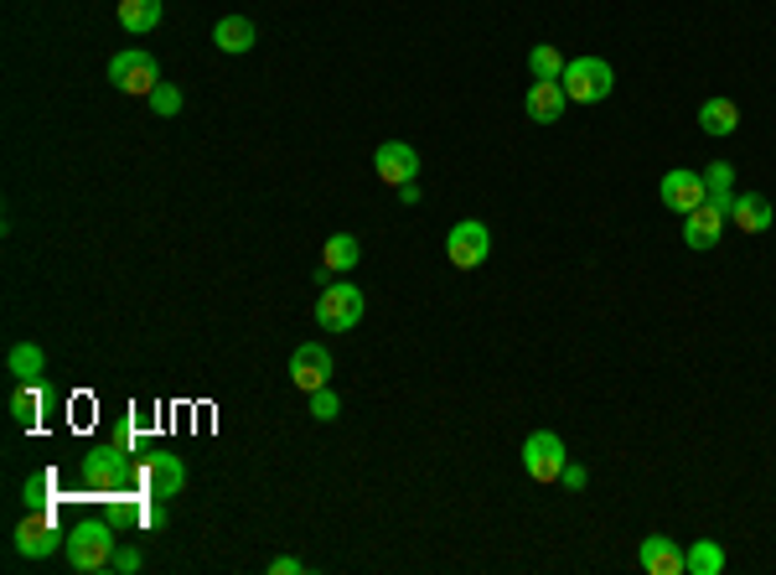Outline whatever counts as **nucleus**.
I'll return each instance as SVG.
<instances>
[{"instance_id":"f257e3e1","label":"nucleus","mask_w":776,"mask_h":575,"mask_svg":"<svg viewBox=\"0 0 776 575\" xmlns=\"http://www.w3.org/2000/svg\"><path fill=\"white\" fill-rule=\"evenodd\" d=\"M115 549H120V539H115V518H83V524H73L62 555H68V565H73L78 575H99V571L115 565Z\"/></svg>"},{"instance_id":"f03ea898","label":"nucleus","mask_w":776,"mask_h":575,"mask_svg":"<svg viewBox=\"0 0 776 575\" xmlns=\"http://www.w3.org/2000/svg\"><path fill=\"white\" fill-rule=\"evenodd\" d=\"M559 83H565L569 105H600V99H611L616 89V73L606 58H569L565 73H559Z\"/></svg>"},{"instance_id":"7ed1b4c3","label":"nucleus","mask_w":776,"mask_h":575,"mask_svg":"<svg viewBox=\"0 0 776 575\" xmlns=\"http://www.w3.org/2000/svg\"><path fill=\"white\" fill-rule=\"evenodd\" d=\"M362 286L352 280H331L321 286V301H316V321H321V333H352L362 321Z\"/></svg>"},{"instance_id":"20e7f679","label":"nucleus","mask_w":776,"mask_h":575,"mask_svg":"<svg viewBox=\"0 0 776 575\" xmlns=\"http://www.w3.org/2000/svg\"><path fill=\"white\" fill-rule=\"evenodd\" d=\"M125 483H130V452H120L115 440L83 456V487L89 493H125Z\"/></svg>"},{"instance_id":"39448f33","label":"nucleus","mask_w":776,"mask_h":575,"mask_svg":"<svg viewBox=\"0 0 776 575\" xmlns=\"http://www.w3.org/2000/svg\"><path fill=\"white\" fill-rule=\"evenodd\" d=\"M565 467H569V452L554 430H534V436L523 440V472H528L534 483H559Z\"/></svg>"},{"instance_id":"423d86ee","label":"nucleus","mask_w":776,"mask_h":575,"mask_svg":"<svg viewBox=\"0 0 776 575\" xmlns=\"http://www.w3.org/2000/svg\"><path fill=\"white\" fill-rule=\"evenodd\" d=\"M487 255H493V228L481 218H461L446 234V259L456 270H477V265H487Z\"/></svg>"},{"instance_id":"0eeeda50","label":"nucleus","mask_w":776,"mask_h":575,"mask_svg":"<svg viewBox=\"0 0 776 575\" xmlns=\"http://www.w3.org/2000/svg\"><path fill=\"white\" fill-rule=\"evenodd\" d=\"M109 83L120 93H150L161 83V68H156V58H150L146 47H125V52L109 58Z\"/></svg>"},{"instance_id":"6e6552de","label":"nucleus","mask_w":776,"mask_h":575,"mask_svg":"<svg viewBox=\"0 0 776 575\" xmlns=\"http://www.w3.org/2000/svg\"><path fill=\"white\" fill-rule=\"evenodd\" d=\"M62 545H68V539H62L58 524L47 514H27L16 524V555H21V561H47V555H58Z\"/></svg>"},{"instance_id":"1a4fd4ad","label":"nucleus","mask_w":776,"mask_h":575,"mask_svg":"<svg viewBox=\"0 0 776 575\" xmlns=\"http://www.w3.org/2000/svg\"><path fill=\"white\" fill-rule=\"evenodd\" d=\"M140 483H146V498H177L181 487H187V462H181V456H171V452L146 456Z\"/></svg>"},{"instance_id":"9d476101","label":"nucleus","mask_w":776,"mask_h":575,"mask_svg":"<svg viewBox=\"0 0 776 575\" xmlns=\"http://www.w3.org/2000/svg\"><path fill=\"white\" fill-rule=\"evenodd\" d=\"M657 197H663V208L673 212H694L709 202V187H704V171H668L663 182H657Z\"/></svg>"},{"instance_id":"9b49d317","label":"nucleus","mask_w":776,"mask_h":575,"mask_svg":"<svg viewBox=\"0 0 776 575\" xmlns=\"http://www.w3.org/2000/svg\"><path fill=\"white\" fill-rule=\"evenodd\" d=\"M290 379H296V389H327L331 384V353L321 348V343H300L296 353H290Z\"/></svg>"},{"instance_id":"f8f14e48","label":"nucleus","mask_w":776,"mask_h":575,"mask_svg":"<svg viewBox=\"0 0 776 575\" xmlns=\"http://www.w3.org/2000/svg\"><path fill=\"white\" fill-rule=\"evenodd\" d=\"M374 171L384 177L388 187L415 182V177H419V151H415V146H404V140H388V146H378Z\"/></svg>"},{"instance_id":"ddd939ff","label":"nucleus","mask_w":776,"mask_h":575,"mask_svg":"<svg viewBox=\"0 0 776 575\" xmlns=\"http://www.w3.org/2000/svg\"><path fill=\"white\" fill-rule=\"evenodd\" d=\"M637 561H643L647 575H688L684 549H678V539H668V534H647Z\"/></svg>"},{"instance_id":"4468645a","label":"nucleus","mask_w":776,"mask_h":575,"mask_svg":"<svg viewBox=\"0 0 776 575\" xmlns=\"http://www.w3.org/2000/svg\"><path fill=\"white\" fill-rule=\"evenodd\" d=\"M255 42H259V31H255V21H249V16H223V21L212 27V47H218V52H228V58L255 52Z\"/></svg>"},{"instance_id":"2eb2a0df","label":"nucleus","mask_w":776,"mask_h":575,"mask_svg":"<svg viewBox=\"0 0 776 575\" xmlns=\"http://www.w3.org/2000/svg\"><path fill=\"white\" fill-rule=\"evenodd\" d=\"M528 120H538V125H554L559 115H565V105H569V93H565V83H544V78H534L528 83Z\"/></svg>"},{"instance_id":"dca6fc26","label":"nucleus","mask_w":776,"mask_h":575,"mask_svg":"<svg viewBox=\"0 0 776 575\" xmlns=\"http://www.w3.org/2000/svg\"><path fill=\"white\" fill-rule=\"evenodd\" d=\"M719 234H725V212L709 208V202L684 218V244H688V249H715Z\"/></svg>"},{"instance_id":"f3484780","label":"nucleus","mask_w":776,"mask_h":575,"mask_svg":"<svg viewBox=\"0 0 776 575\" xmlns=\"http://www.w3.org/2000/svg\"><path fill=\"white\" fill-rule=\"evenodd\" d=\"M730 218H735L740 234H766V228L776 224V208L766 202L762 192H740V197H735V208H730Z\"/></svg>"},{"instance_id":"a211bd4d","label":"nucleus","mask_w":776,"mask_h":575,"mask_svg":"<svg viewBox=\"0 0 776 575\" xmlns=\"http://www.w3.org/2000/svg\"><path fill=\"white\" fill-rule=\"evenodd\" d=\"M42 409H47L42 379H37V384H16V394H11V420L21 425V430H37V425H42Z\"/></svg>"},{"instance_id":"6ab92c4d","label":"nucleus","mask_w":776,"mask_h":575,"mask_svg":"<svg viewBox=\"0 0 776 575\" xmlns=\"http://www.w3.org/2000/svg\"><path fill=\"white\" fill-rule=\"evenodd\" d=\"M166 6L161 0H120V27L130 31V37H146V31L161 27Z\"/></svg>"},{"instance_id":"aec40b11","label":"nucleus","mask_w":776,"mask_h":575,"mask_svg":"<svg viewBox=\"0 0 776 575\" xmlns=\"http://www.w3.org/2000/svg\"><path fill=\"white\" fill-rule=\"evenodd\" d=\"M704 187H709V208H719L725 218H730V208H735V167L730 161H709V171H704Z\"/></svg>"},{"instance_id":"412c9836","label":"nucleus","mask_w":776,"mask_h":575,"mask_svg":"<svg viewBox=\"0 0 776 575\" xmlns=\"http://www.w3.org/2000/svg\"><path fill=\"white\" fill-rule=\"evenodd\" d=\"M358 259H362V244L352 239V234H331L327 249H321V270H327V275H342V270H352Z\"/></svg>"},{"instance_id":"4be33fe9","label":"nucleus","mask_w":776,"mask_h":575,"mask_svg":"<svg viewBox=\"0 0 776 575\" xmlns=\"http://www.w3.org/2000/svg\"><path fill=\"white\" fill-rule=\"evenodd\" d=\"M6 368L16 374V384H37L47 368V353L37 348V343H16V348L6 353Z\"/></svg>"},{"instance_id":"5701e85b","label":"nucleus","mask_w":776,"mask_h":575,"mask_svg":"<svg viewBox=\"0 0 776 575\" xmlns=\"http://www.w3.org/2000/svg\"><path fill=\"white\" fill-rule=\"evenodd\" d=\"M699 125H704V136H735V125H740V109H735V99H704Z\"/></svg>"},{"instance_id":"b1692460","label":"nucleus","mask_w":776,"mask_h":575,"mask_svg":"<svg viewBox=\"0 0 776 575\" xmlns=\"http://www.w3.org/2000/svg\"><path fill=\"white\" fill-rule=\"evenodd\" d=\"M52 493H58V477H52V472H31L27 487H21V503H27V514H47V508L58 503Z\"/></svg>"},{"instance_id":"393cba45","label":"nucleus","mask_w":776,"mask_h":575,"mask_svg":"<svg viewBox=\"0 0 776 575\" xmlns=\"http://www.w3.org/2000/svg\"><path fill=\"white\" fill-rule=\"evenodd\" d=\"M684 561H688V575H719L725 571V549L715 539H694V549H684Z\"/></svg>"},{"instance_id":"a878e982","label":"nucleus","mask_w":776,"mask_h":575,"mask_svg":"<svg viewBox=\"0 0 776 575\" xmlns=\"http://www.w3.org/2000/svg\"><path fill=\"white\" fill-rule=\"evenodd\" d=\"M528 73L544 78V83H559V73H565V58H559V47L538 42L534 52H528Z\"/></svg>"},{"instance_id":"bb28decb","label":"nucleus","mask_w":776,"mask_h":575,"mask_svg":"<svg viewBox=\"0 0 776 575\" xmlns=\"http://www.w3.org/2000/svg\"><path fill=\"white\" fill-rule=\"evenodd\" d=\"M146 99H150V109H156L161 120H171V115H181V89H177V83H156V89H150Z\"/></svg>"},{"instance_id":"cd10ccee","label":"nucleus","mask_w":776,"mask_h":575,"mask_svg":"<svg viewBox=\"0 0 776 575\" xmlns=\"http://www.w3.org/2000/svg\"><path fill=\"white\" fill-rule=\"evenodd\" d=\"M311 415L316 420H337V415H342V399H337V389H311Z\"/></svg>"},{"instance_id":"c85d7f7f","label":"nucleus","mask_w":776,"mask_h":575,"mask_svg":"<svg viewBox=\"0 0 776 575\" xmlns=\"http://www.w3.org/2000/svg\"><path fill=\"white\" fill-rule=\"evenodd\" d=\"M140 565H146V561H140V549H135V545H120V549H115V565H109V571L135 575V571H140Z\"/></svg>"},{"instance_id":"c756f323","label":"nucleus","mask_w":776,"mask_h":575,"mask_svg":"<svg viewBox=\"0 0 776 575\" xmlns=\"http://www.w3.org/2000/svg\"><path fill=\"white\" fill-rule=\"evenodd\" d=\"M269 575H306V561H296V555H275V561H269Z\"/></svg>"},{"instance_id":"7c9ffc66","label":"nucleus","mask_w":776,"mask_h":575,"mask_svg":"<svg viewBox=\"0 0 776 575\" xmlns=\"http://www.w3.org/2000/svg\"><path fill=\"white\" fill-rule=\"evenodd\" d=\"M140 524H146V529H161V524H166V508H161V503H156V508L146 503V508H140Z\"/></svg>"},{"instance_id":"2f4dec72","label":"nucleus","mask_w":776,"mask_h":575,"mask_svg":"<svg viewBox=\"0 0 776 575\" xmlns=\"http://www.w3.org/2000/svg\"><path fill=\"white\" fill-rule=\"evenodd\" d=\"M109 440H115V446H120V452H130V446H135V425L125 420V425H120V430H115V436H109Z\"/></svg>"},{"instance_id":"473e14b6","label":"nucleus","mask_w":776,"mask_h":575,"mask_svg":"<svg viewBox=\"0 0 776 575\" xmlns=\"http://www.w3.org/2000/svg\"><path fill=\"white\" fill-rule=\"evenodd\" d=\"M559 483H565L569 493H580V487H585V467H565V477H559Z\"/></svg>"}]
</instances>
